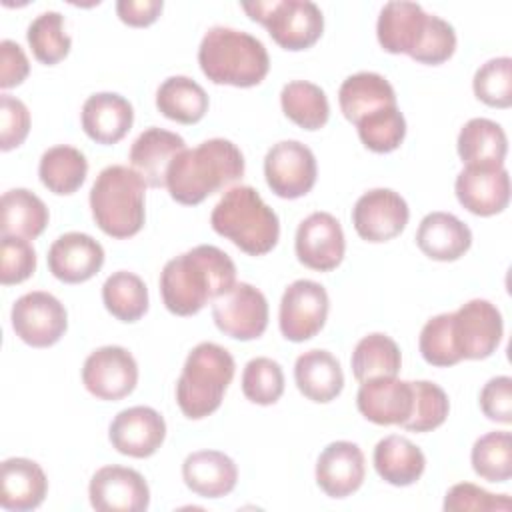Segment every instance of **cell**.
Here are the masks:
<instances>
[{
    "label": "cell",
    "mask_w": 512,
    "mask_h": 512,
    "mask_svg": "<svg viewBox=\"0 0 512 512\" xmlns=\"http://www.w3.org/2000/svg\"><path fill=\"white\" fill-rule=\"evenodd\" d=\"M236 284V264L212 246L200 244L168 260L160 272V294L168 312L198 314L210 300L224 296Z\"/></svg>",
    "instance_id": "cell-1"
},
{
    "label": "cell",
    "mask_w": 512,
    "mask_h": 512,
    "mask_svg": "<svg viewBox=\"0 0 512 512\" xmlns=\"http://www.w3.org/2000/svg\"><path fill=\"white\" fill-rule=\"evenodd\" d=\"M244 176V156L226 138H210L180 152L166 174V188L178 204L196 206Z\"/></svg>",
    "instance_id": "cell-2"
},
{
    "label": "cell",
    "mask_w": 512,
    "mask_h": 512,
    "mask_svg": "<svg viewBox=\"0 0 512 512\" xmlns=\"http://www.w3.org/2000/svg\"><path fill=\"white\" fill-rule=\"evenodd\" d=\"M198 64L210 82L236 88L258 86L270 70L264 44L256 36L228 26H214L204 34Z\"/></svg>",
    "instance_id": "cell-3"
},
{
    "label": "cell",
    "mask_w": 512,
    "mask_h": 512,
    "mask_svg": "<svg viewBox=\"0 0 512 512\" xmlns=\"http://www.w3.org/2000/svg\"><path fill=\"white\" fill-rule=\"evenodd\" d=\"M210 224L216 234L250 256L268 254L280 238L278 214L252 186L226 190L210 214Z\"/></svg>",
    "instance_id": "cell-4"
},
{
    "label": "cell",
    "mask_w": 512,
    "mask_h": 512,
    "mask_svg": "<svg viewBox=\"0 0 512 512\" xmlns=\"http://www.w3.org/2000/svg\"><path fill=\"white\" fill-rule=\"evenodd\" d=\"M146 182L128 166H106L90 190V210L96 226L112 238L138 234L146 218Z\"/></svg>",
    "instance_id": "cell-5"
},
{
    "label": "cell",
    "mask_w": 512,
    "mask_h": 512,
    "mask_svg": "<svg viewBox=\"0 0 512 512\" xmlns=\"http://www.w3.org/2000/svg\"><path fill=\"white\" fill-rule=\"evenodd\" d=\"M232 354L214 342H200L188 354L176 382V402L190 420H200L216 412L224 392L234 378Z\"/></svg>",
    "instance_id": "cell-6"
},
{
    "label": "cell",
    "mask_w": 512,
    "mask_h": 512,
    "mask_svg": "<svg viewBox=\"0 0 512 512\" xmlns=\"http://www.w3.org/2000/svg\"><path fill=\"white\" fill-rule=\"evenodd\" d=\"M242 8L268 30L280 48L290 52L314 46L324 30L322 10L310 0L244 2Z\"/></svg>",
    "instance_id": "cell-7"
},
{
    "label": "cell",
    "mask_w": 512,
    "mask_h": 512,
    "mask_svg": "<svg viewBox=\"0 0 512 512\" xmlns=\"http://www.w3.org/2000/svg\"><path fill=\"white\" fill-rule=\"evenodd\" d=\"M10 320L16 336L32 348L54 346L68 328L64 304L42 290L20 296L12 306Z\"/></svg>",
    "instance_id": "cell-8"
},
{
    "label": "cell",
    "mask_w": 512,
    "mask_h": 512,
    "mask_svg": "<svg viewBox=\"0 0 512 512\" xmlns=\"http://www.w3.org/2000/svg\"><path fill=\"white\" fill-rule=\"evenodd\" d=\"M328 292L314 280H294L282 294L278 324L280 332L290 342L314 338L328 318Z\"/></svg>",
    "instance_id": "cell-9"
},
{
    "label": "cell",
    "mask_w": 512,
    "mask_h": 512,
    "mask_svg": "<svg viewBox=\"0 0 512 512\" xmlns=\"http://www.w3.org/2000/svg\"><path fill=\"white\" fill-rule=\"evenodd\" d=\"M316 174L314 152L298 140H282L266 152V184L280 198L294 200L306 196L316 184Z\"/></svg>",
    "instance_id": "cell-10"
},
{
    "label": "cell",
    "mask_w": 512,
    "mask_h": 512,
    "mask_svg": "<svg viewBox=\"0 0 512 512\" xmlns=\"http://www.w3.org/2000/svg\"><path fill=\"white\" fill-rule=\"evenodd\" d=\"M212 318L218 330L234 340H256L268 326L266 296L248 282H236L212 304Z\"/></svg>",
    "instance_id": "cell-11"
},
{
    "label": "cell",
    "mask_w": 512,
    "mask_h": 512,
    "mask_svg": "<svg viewBox=\"0 0 512 512\" xmlns=\"http://www.w3.org/2000/svg\"><path fill=\"white\" fill-rule=\"evenodd\" d=\"M452 330L462 360H484L496 352L504 322L492 302L474 298L452 312Z\"/></svg>",
    "instance_id": "cell-12"
},
{
    "label": "cell",
    "mask_w": 512,
    "mask_h": 512,
    "mask_svg": "<svg viewBox=\"0 0 512 512\" xmlns=\"http://www.w3.org/2000/svg\"><path fill=\"white\" fill-rule=\"evenodd\" d=\"M82 384L98 400H122L138 384V364L126 348L102 346L84 360Z\"/></svg>",
    "instance_id": "cell-13"
},
{
    "label": "cell",
    "mask_w": 512,
    "mask_h": 512,
    "mask_svg": "<svg viewBox=\"0 0 512 512\" xmlns=\"http://www.w3.org/2000/svg\"><path fill=\"white\" fill-rule=\"evenodd\" d=\"M410 210L406 200L390 188H374L364 192L352 208V224L366 242H388L396 238L408 224Z\"/></svg>",
    "instance_id": "cell-14"
},
{
    "label": "cell",
    "mask_w": 512,
    "mask_h": 512,
    "mask_svg": "<svg viewBox=\"0 0 512 512\" xmlns=\"http://www.w3.org/2000/svg\"><path fill=\"white\" fill-rule=\"evenodd\" d=\"M90 504L98 512H144L150 504V488L144 476L126 466H102L88 486Z\"/></svg>",
    "instance_id": "cell-15"
},
{
    "label": "cell",
    "mask_w": 512,
    "mask_h": 512,
    "mask_svg": "<svg viewBox=\"0 0 512 512\" xmlns=\"http://www.w3.org/2000/svg\"><path fill=\"white\" fill-rule=\"evenodd\" d=\"M298 260L318 272L334 270L346 250V240L340 222L328 212H312L298 224L294 240Z\"/></svg>",
    "instance_id": "cell-16"
},
{
    "label": "cell",
    "mask_w": 512,
    "mask_h": 512,
    "mask_svg": "<svg viewBox=\"0 0 512 512\" xmlns=\"http://www.w3.org/2000/svg\"><path fill=\"white\" fill-rule=\"evenodd\" d=\"M458 202L476 216H494L508 208L510 176L504 166H464L456 176Z\"/></svg>",
    "instance_id": "cell-17"
},
{
    "label": "cell",
    "mask_w": 512,
    "mask_h": 512,
    "mask_svg": "<svg viewBox=\"0 0 512 512\" xmlns=\"http://www.w3.org/2000/svg\"><path fill=\"white\" fill-rule=\"evenodd\" d=\"M108 438L116 452L132 458H148L162 446L166 422L150 406H132L114 416Z\"/></svg>",
    "instance_id": "cell-18"
},
{
    "label": "cell",
    "mask_w": 512,
    "mask_h": 512,
    "mask_svg": "<svg viewBox=\"0 0 512 512\" xmlns=\"http://www.w3.org/2000/svg\"><path fill=\"white\" fill-rule=\"evenodd\" d=\"M48 268L66 284H80L96 276L104 264V248L84 232H66L48 250Z\"/></svg>",
    "instance_id": "cell-19"
},
{
    "label": "cell",
    "mask_w": 512,
    "mask_h": 512,
    "mask_svg": "<svg viewBox=\"0 0 512 512\" xmlns=\"http://www.w3.org/2000/svg\"><path fill=\"white\" fill-rule=\"evenodd\" d=\"M364 474V454L358 444L348 440L330 442L316 462V482L330 498H346L354 494L362 486Z\"/></svg>",
    "instance_id": "cell-20"
},
{
    "label": "cell",
    "mask_w": 512,
    "mask_h": 512,
    "mask_svg": "<svg viewBox=\"0 0 512 512\" xmlns=\"http://www.w3.org/2000/svg\"><path fill=\"white\" fill-rule=\"evenodd\" d=\"M356 406L374 424L402 426L412 412V384L396 376L366 380L358 388Z\"/></svg>",
    "instance_id": "cell-21"
},
{
    "label": "cell",
    "mask_w": 512,
    "mask_h": 512,
    "mask_svg": "<svg viewBox=\"0 0 512 512\" xmlns=\"http://www.w3.org/2000/svg\"><path fill=\"white\" fill-rule=\"evenodd\" d=\"M428 16L430 14L424 12V8L416 2H386L376 22V36L380 46L390 54L412 56L424 36Z\"/></svg>",
    "instance_id": "cell-22"
},
{
    "label": "cell",
    "mask_w": 512,
    "mask_h": 512,
    "mask_svg": "<svg viewBox=\"0 0 512 512\" xmlns=\"http://www.w3.org/2000/svg\"><path fill=\"white\" fill-rule=\"evenodd\" d=\"M186 150V142L176 132L152 126L146 128L130 148V168L152 188L166 186V174L172 160Z\"/></svg>",
    "instance_id": "cell-23"
},
{
    "label": "cell",
    "mask_w": 512,
    "mask_h": 512,
    "mask_svg": "<svg viewBox=\"0 0 512 512\" xmlns=\"http://www.w3.org/2000/svg\"><path fill=\"white\" fill-rule=\"evenodd\" d=\"M80 120L90 140L110 146L120 142L132 128L134 108L116 92H96L86 98Z\"/></svg>",
    "instance_id": "cell-24"
},
{
    "label": "cell",
    "mask_w": 512,
    "mask_h": 512,
    "mask_svg": "<svg viewBox=\"0 0 512 512\" xmlns=\"http://www.w3.org/2000/svg\"><path fill=\"white\" fill-rule=\"evenodd\" d=\"M48 492V480L38 462L6 458L0 472V506L12 512L38 508Z\"/></svg>",
    "instance_id": "cell-25"
},
{
    "label": "cell",
    "mask_w": 512,
    "mask_h": 512,
    "mask_svg": "<svg viewBox=\"0 0 512 512\" xmlns=\"http://www.w3.org/2000/svg\"><path fill=\"white\" fill-rule=\"evenodd\" d=\"M416 244L432 260L454 262L472 246V232L450 212H430L416 230Z\"/></svg>",
    "instance_id": "cell-26"
},
{
    "label": "cell",
    "mask_w": 512,
    "mask_h": 512,
    "mask_svg": "<svg viewBox=\"0 0 512 512\" xmlns=\"http://www.w3.org/2000/svg\"><path fill=\"white\" fill-rule=\"evenodd\" d=\"M184 484L202 498H222L236 488L238 468L220 450H198L182 462Z\"/></svg>",
    "instance_id": "cell-27"
},
{
    "label": "cell",
    "mask_w": 512,
    "mask_h": 512,
    "mask_svg": "<svg viewBox=\"0 0 512 512\" xmlns=\"http://www.w3.org/2000/svg\"><path fill=\"white\" fill-rule=\"evenodd\" d=\"M294 382L312 402H332L344 388V372L328 350H308L296 358Z\"/></svg>",
    "instance_id": "cell-28"
},
{
    "label": "cell",
    "mask_w": 512,
    "mask_h": 512,
    "mask_svg": "<svg viewBox=\"0 0 512 512\" xmlns=\"http://www.w3.org/2000/svg\"><path fill=\"white\" fill-rule=\"evenodd\" d=\"M338 104L344 118L356 124L360 118L396 106V92L392 84L376 72H356L348 76L338 90Z\"/></svg>",
    "instance_id": "cell-29"
},
{
    "label": "cell",
    "mask_w": 512,
    "mask_h": 512,
    "mask_svg": "<svg viewBox=\"0 0 512 512\" xmlns=\"http://www.w3.org/2000/svg\"><path fill=\"white\" fill-rule=\"evenodd\" d=\"M374 468L392 486H410L420 480L426 468L424 452L404 436L390 434L374 448Z\"/></svg>",
    "instance_id": "cell-30"
},
{
    "label": "cell",
    "mask_w": 512,
    "mask_h": 512,
    "mask_svg": "<svg viewBox=\"0 0 512 512\" xmlns=\"http://www.w3.org/2000/svg\"><path fill=\"white\" fill-rule=\"evenodd\" d=\"M456 148L464 166H504L508 138L498 122L472 118L462 126Z\"/></svg>",
    "instance_id": "cell-31"
},
{
    "label": "cell",
    "mask_w": 512,
    "mask_h": 512,
    "mask_svg": "<svg viewBox=\"0 0 512 512\" xmlns=\"http://www.w3.org/2000/svg\"><path fill=\"white\" fill-rule=\"evenodd\" d=\"M206 90L188 76H170L156 90V108L168 120L196 124L208 112Z\"/></svg>",
    "instance_id": "cell-32"
},
{
    "label": "cell",
    "mask_w": 512,
    "mask_h": 512,
    "mask_svg": "<svg viewBox=\"0 0 512 512\" xmlns=\"http://www.w3.org/2000/svg\"><path fill=\"white\" fill-rule=\"evenodd\" d=\"M46 204L26 188H14L2 194V236H20L26 240L38 238L48 224Z\"/></svg>",
    "instance_id": "cell-33"
},
{
    "label": "cell",
    "mask_w": 512,
    "mask_h": 512,
    "mask_svg": "<svg viewBox=\"0 0 512 512\" xmlns=\"http://www.w3.org/2000/svg\"><path fill=\"white\" fill-rule=\"evenodd\" d=\"M88 160L74 146H52L48 148L38 164L40 182L54 194H74L86 180Z\"/></svg>",
    "instance_id": "cell-34"
},
{
    "label": "cell",
    "mask_w": 512,
    "mask_h": 512,
    "mask_svg": "<svg viewBox=\"0 0 512 512\" xmlns=\"http://www.w3.org/2000/svg\"><path fill=\"white\" fill-rule=\"evenodd\" d=\"M352 374L358 382L374 378H392L398 376L402 366V356L398 344L382 334L374 332L364 336L352 352Z\"/></svg>",
    "instance_id": "cell-35"
},
{
    "label": "cell",
    "mask_w": 512,
    "mask_h": 512,
    "mask_svg": "<svg viewBox=\"0 0 512 512\" xmlns=\"http://www.w3.org/2000/svg\"><path fill=\"white\" fill-rule=\"evenodd\" d=\"M282 112L304 130H320L330 116V104L326 92L308 82L292 80L280 92Z\"/></svg>",
    "instance_id": "cell-36"
},
{
    "label": "cell",
    "mask_w": 512,
    "mask_h": 512,
    "mask_svg": "<svg viewBox=\"0 0 512 512\" xmlns=\"http://www.w3.org/2000/svg\"><path fill=\"white\" fill-rule=\"evenodd\" d=\"M102 302L120 322H136L148 310V288L138 274L118 270L106 278L102 286Z\"/></svg>",
    "instance_id": "cell-37"
},
{
    "label": "cell",
    "mask_w": 512,
    "mask_h": 512,
    "mask_svg": "<svg viewBox=\"0 0 512 512\" xmlns=\"http://www.w3.org/2000/svg\"><path fill=\"white\" fill-rule=\"evenodd\" d=\"M26 40L34 58L46 66L64 60L72 46L70 36L64 32V16L54 10L42 12L30 22Z\"/></svg>",
    "instance_id": "cell-38"
},
{
    "label": "cell",
    "mask_w": 512,
    "mask_h": 512,
    "mask_svg": "<svg viewBox=\"0 0 512 512\" xmlns=\"http://www.w3.org/2000/svg\"><path fill=\"white\" fill-rule=\"evenodd\" d=\"M474 472L488 482H506L512 476V436L506 430L480 436L470 452Z\"/></svg>",
    "instance_id": "cell-39"
},
{
    "label": "cell",
    "mask_w": 512,
    "mask_h": 512,
    "mask_svg": "<svg viewBox=\"0 0 512 512\" xmlns=\"http://www.w3.org/2000/svg\"><path fill=\"white\" fill-rule=\"evenodd\" d=\"M362 144L378 154L396 150L406 136V120L398 106L380 108L356 122Z\"/></svg>",
    "instance_id": "cell-40"
},
{
    "label": "cell",
    "mask_w": 512,
    "mask_h": 512,
    "mask_svg": "<svg viewBox=\"0 0 512 512\" xmlns=\"http://www.w3.org/2000/svg\"><path fill=\"white\" fill-rule=\"evenodd\" d=\"M412 384V412L402 428L410 432H430L444 424L450 412L446 392L428 380H416Z\"/></svg>",
    "instance_id": "cell-41"
},
{
    "label": "cell",
    "mask_w": 512,
    "mask_h": 512,
    "mask_svg": "<svg viewBox=\"0 0 512 512\" xmlns=\"http://www.w3.org/2000/svg\"><path fill=\"white\" fill-rule=\"evenodd\" d=\"M242 392L254 404H276L284 394L282 366L266 356L252 358L242 372Z\"/></svg>",
    "instance_id": "cell-42"
},
{
    "label": "cell",
    "mask_w": 512,
    "mask_h": 512,
    "mask_svg": "<svg viewBox=\"0 0 512 512\" xmlns=\"http://www.w3.org/2000/svg\"><path fill=\"white\" fill-rule=\"evenodd\" d=\"M474 94L492 108L512 106V58L500 56L484 62L472 80Z\"/></svg>",
    "instance_id": "cell-43"
},
{
    "label": "cell",
    "mask_w": 512,
    "mask_h": 512,
    "mask_svg": "<svg viewBox=\"0 0 512 512\" xmlns=\"http://www.w3.org/2000/svg\"><path fill=\"white\" fill-rule=\"evenodd\" d=\"M418 348H420L422 358L430 366L448 368L462 360L458 354V348H456V340H454L452 312L438 314L424 324V328L420 332Z\"/></svg>",
    "instance_id": "cell-44"
},
{
    "label": "cell",
    "mask_w": 512,
    "mask_h": 512,
    "mask_svg": "<svg viewBox=\"0 0 512 512\" xmlns=\"http://www.w3.org/2000/svg\"><path fill=\"white\" fill-rule=\"evenodd\" d=\"M0 282L4 286L28 280L36 270V252L26 238L2 236L0 240Z\"/></svg>",
    "instance_id": "cell-45"
},
{
    "label": "cell",
    "mask_w": 512,
    "mask_h": 512,
    "mask_svg": "<svg viewBox=\"0 0 512 512\" xmlns=\"http://www.w3.org/2000/svg\"><path fill=\"white\" fill-rule=\"evenodd\" d=\"M454 50H456V32L452 24H448L436 14H430L424 36L410 58L420 64L438 66L446 62L454 54Z\"/></svg>",
    "instance_id": "cell-46"
},
{
    "label": "cell",
    "mask_w": 512,
    "mask_h": 512,
    "mask_svg": "<svg viewBox=\"0 0 512 512\" xmlns=\"http://www.w3.org/2000/svg\"><path fill=\"white\" fill-rule=\"evenodd\" d=\"M512 500L508 494H492L472 482L454 484L444 496V510L446 512H494V510H510Z\"/></svg>",
    "instance_id": "cell-47"
},
{
    "label": "cell",
    "mask_w": 512,
    "mask_h": 512,
    "mask_svg": "<svg viewBox=\"0 0 512 512\" xmlns=\"http://www.w3.org/2000/svg\"><path fill=\"white\" fill-rule=\"evenodd\" d=\"M30 132V112L26 104L10 94L0 96V148L4 152L24 144Z\"/></svg>",
    "instance_id": "cell-48"
},
{
    "label": "cell",
    "mask_w": 512,
    "mask_h": 512,
    "mask_svg": "<svg viewBox=\"0 0 512 512\" xmlns=\"http://www.w3.org/2000/svg\"><path fill=\"white\" fill-rule=\"evenodd\" d=\"M480 408L492 422H512V378L494 376L480 390Z\"/></svg>",
    "instance_id": "cell-49"
},
{
    "label": "cell",
    "mask_w": 512,
    "mask_h": 512,
    "mask_svg": "<svg viewBox=\"0 0 512 512\" xmlns=\"http://www.w3.org/2000/svg\"><path fill=\"white\" fill-rule=\"evenodd\" d=\"M30 72L28 58L20 44L14 40H2L0 42V88L8 90L26 80Z\"/></svg>",
    "instance_id": "cell-50"
},
{
    "label": "cell",
    "mask_w": 512,
    "mask_h": 512,
    "mask_svg": "<svg viewBox=\"0 0 512 512\" xmlns=\"http://www.w3.org/2000/svg\"><path fill=\"white\" fill-rule=\"evenodd\" d=\"M164 8L162 0H120L116 2V14L118 18L134 28L150 26L158 20L160 12Z\"/></svg>",
    "instance_id": "cell-51"
}]
</instances>
